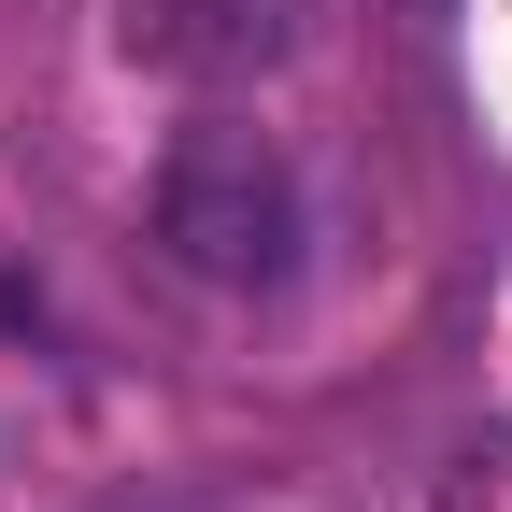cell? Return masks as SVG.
Wrapping results in <instances>:
<instances>
[{"instance_id":"3","label":"cell","mask_w":512,"mask_h":512,"mask_svg":"<svg viewBox=\"0 0 512 512\" xmlns=\"http://www.w3.org/2000/svg\"><path fill=\"white\" fill-rule=\"evenodd\" d=\"M441 512H512V456H456L441 470Z\"/></svg>"},{"instance_id":"2","label":"cell","mask_w":512,"mask_h":512,"mask_svg":"<svg viewBox=\"0 0 512 512\" xmlns=\"http://www.w3.org/2000/svg\"><path fill=\"white\" fill-rule=\"evenodd\" d=\"M114 43L171 86H256L299 57V0H100Z\"/></svg>"},{"instance_id":"1","label":"cell","mask_w":512,"mask_h":512,"mask_svg":"<svg viewBox=\"0 0 512 512\" xmlns=\"http://www.w3.org/2000/svg\"><path fill=\"white\" fill-rule=\"evenodd\" d=\"M157 256L214 299H271L299 271V171L256 114H200L157 157Z\"/></svg>"}]
</instances>
